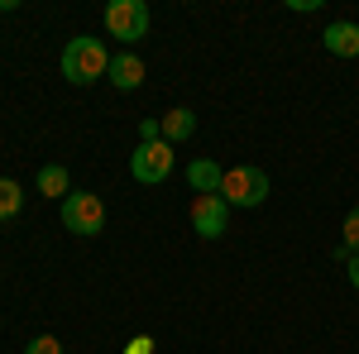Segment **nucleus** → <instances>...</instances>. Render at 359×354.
<instances>
[{"label": "nucleus", "instance_id": "nucleus-1", "mask_svg": "<svg viewBox=\"0 0 359 354\" xmlns=\"http://www.w3.org/2000/svg\"><path fill=\"white\" fill-rule=\"evenodd\" d=\"M57 67H62L67 82L86 86V82H96V77L111 72V53H106L101 39H72V43L62 48V62H57Z\"/></svg>", "mask_w": 359, "mask_h": 354}, {"label": "nucleus", "instance_id": "nucleus-2", "mask_svg": "<svg viewBox=\"0 0 359 354\" xmlns=\"http://www.w3.org/2000/svg\"><path fill=\"white\" fill-rule=\"evenodd\" d=\"M221 196L225 206H264L269 201V172H259V168H225L221 177Z\"/></svg>", "mask_w": 359, "mask_h": 354}, {"label": "nucleus", "instance_id": "nucleus-3", "mask_svg": "<svg viewBox=\"0 0 359 354\" xmlns=\"http://www.w3.org/2000/svg\"><path fill=\"white\" fill-rule=\"evenodd\" d=\"M62 225L72 235H101L106 230V201L96 191H72L62 201Z\"/></svg>", "mask_w": 359, "mask_h": 354}, {"label": "nucleus", "instance_id": "nucleus-4", "mask_svg": "<svg viewBox=\"0 0 359 354\" xmlns=\"http://www.w3.org/2000/svg\"><path fill=\"white\" fill-rule=\"evenodd\" d=\"M130 172H135V182H144V187L168 182V177H172V144H168V139L139 144L135 154H130Z\"/></svg>", "mask_w": 359, "mask_h": 354}, {"label": "nucleus", "instance_id": "nucleus-5", "mask_svg": "<svg viewBox=\"0 0 359 354\" xmlns=\"http://www.w3.org/2000/svg\"><path fill=\"white\" fill-rule=\"evenodd\" d=\"M106 29H111V39H125V43H135L149 34V5L144 0H111L106 5Z\"/></svg>", "mask_w": 359, "mask_h": 354}, {"label": "nucleus", "instance_id": "nucleus-6", "mask_svg": "<svg viewBox=\"0 0 359 354\" xmlns=\"http://www.w3.org/2000/svg\"><path fill=\"white\" fill-rule=\"evenodd\" d=\"M192 225L201 240H221L225 225H230V206H225L221 191H206V196H196L192 201Z\"/></svg>", "mask_w": 359, "mask_h": 354}, {"label": "nucleus", "instance_id": "nucleus-7", "mask_svg": "<svg viewBox=\"0 0 359 354\" xmlns=\"http://www.w3.org/2000/svg\"><path fill=\"white\" fill-rule=\"evenodd\" d=\"M321 43H326V53H335V57H359V25L335 20V25H326Z\"/></svg>", "mask_w": 359, "mask_h": 354}, {"label": "nucleus", "instance_id": "nucleus-8", "mask_svg": "<svg viewBox=\"0 0 359 354\" xmlns=\"http://www.w3.org/2000/svg\"><path fill=\"white\" fill-rule=\"evenodd\" d=\"M106 77H111L120 91H135V86H144V62H139V57L125 48V53L111 57V72H106Z\"/></svg>", "mask_w": 359, "mask_h": 354}, {"label": "nucleus", "instance_id": "nucleus-9", "mask_svg": "<svg viewBox=\"0 0 359 354\" xmlns=\"http://www.w3.org/2000/svg\"><path fill=\"white\" fill-rule=\"evenodd\" d=\"M221 177H225V168H221V163H211V158H196V163L187 168V182H192L196 196H206V191H221Z\"/></svg>", "mask_w": 359, "mask_h": 354}, {"label": "nucleus", "instance_id": "nucleus-10", "mask_svg": "<svg viewBox=\"0 0 359 354\" xmlns=\"http://www.w3.org/2000/svg\"><path fill=\"white\" fill-rule=\"evenodd\" d=\"M192 135H196V115L187 106H177V110L163 115V139L168 144H182V139H192Z\"/></svg>", "mask_w": 359, "mask_h": 354}, {"label": "nucleus", "instance_id": "nucleus-11", "mask_svg": "<svg viewBox=\"0 0 359 354\" xmlns=\"http://www.w3.org/2000/svg\"><path fill=\"white\" fill-rule=\"evenodd\" d=\"M67 187H72V177H67V168H62V163L39 168V191H43L48 201H53V196H62V201H67V196H72Z\"/></svg>", "mask_w": 359, "mask_h": 354}, {"label": "nucleus", "instance_id": "nucleus-12", "mask_svg": "<svg viewBox=\"0 0 359 354\" xmlns=\"http://www.w3.org/2000/svg\"><path fill=\"white\" fill-rule=\"evenodd\" d=\"M20 206H25V191L15 177H0V220H15L20 216Z\"/></svg>", "mask_w": 359, "mask_h": 354}, {"label": "nucleus", "instance_id": "nucleus-13", "mask_svg": "<svg viewBox=\"0 0 359 354\" xmlns=\"http://www.w3.org/2000/svg\"><path fill=\"white\" fill-rule=\"evenodd\" d=\"M345 249H350V254H359V206L345 216Z\"/></svg>", "mask_w": 359, "mask_h": 354}, {"label": "nucleus", "instance_id": "nucleus-14", "mask_svg": "<svg viewBox=\"0 0 359 354\" xmlns=\"http://www.w3.org/2000/svg\"><path fill=\"white\" fill-rule=\"evenodd\" d=\"M25 354H62V340H53V335H39V340H29Z\"/></svg>", "mask_w": 359, "mask_h": 354}, {"label": "nucleus", "instance_id": "nucleus-15", "mask_svg": "<svg viewBox=\"0 0 359 354\" xmlns=\"http://www.w3.org/2000/svg\"><path fill=\"white\" fill-rule=\"evenodd\" d=\"M125 354H154V335H135V340L125 345Z\"/></svg>", "mask_w": 359, "mask_h": 354}, {"label": "nucleus", "instance_id": "nucleus-16", "mask_svg": "<svg viewBox=\"0 0 359 354\" xmlns=\"http://www.w3.org/2000/svg\"><path fill=\"white\" fill-rule=\"evenodd\" d=\"M345 264H350V287H355V292H359V254H350Z\"/></svg>", "mask_w": 359, "mask_h": 354}]
</instances>
